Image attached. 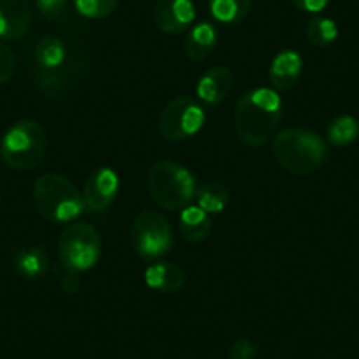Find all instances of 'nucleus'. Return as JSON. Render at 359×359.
Returning a JSON list of instances; mask_svg holds the SVG:
<instances>
[{
	"label": "nucleus",
	"mask_w": 359,
	"mask_h": 359,
	"mask_svg": "<svg viewBox=\"0 0 359 359\" xmlns=\"http://www.w3.org/2000/svg\"><path fill=\"white\" fill-rule=\"evenodd\" d=\"M292 4L299 9V11L305 13H320L327 4H330V0H292Z\"/></svg>",
	"instance_id": "obj_27"
},
{
	"label": "nucleus",
	"mask_w": 359,
	"mask_h": 359,
	"mask_svg": "<svg viewBox=\"0 0 359 359\" xmlns=\"http://www.w3.org/2000/svg\"><path fill=\"white\" fill-rule=\"evenodd\" d=\"M48 136L37 120H20L6 130L0 141V155L6 164L18 171H29L46 155Z\"/></svg>",
	"instance_id": "obj_6"
},
{
	"label": "nucleus",
	"mask_w": 359,
	"mask_h": 359,
	"mask_svg": "<svg viewBox=\"0 0 359 359\" xmlns=\"http://www.w3.org/2000/svg\"><path fill=\"white\" fill-rule=\"evenodd\" d=\"M208 8L217 22L224 25H234L247 18L252 0H208Z\"/></svg>",
	"instance_id": "obj_19"
},
{
	"label": "nucleus",
	"mask_w": 359,
	"mask_h": 359,
	"mask_svg": "<svg viewBox=\"0 0 359 359\" xmlns=\"http://www.w3.org/2000/svg\"><path fill=\"white\" fill-rule=\"evenodd\" d=\"M206 113L198 101L187 95L172 99L158 116V134L165 141L178 143L198 134L205 126Z\"/></svg>",
	"instance_id": "obj_9"
},
{
	"label": "nucleus",
	"mask_w": 359,
	"mask_h": 359,
	"mask_svg": "<svg viewBox=\"0 0 359 359\" xmlns=\"http://www.w3.org/2000/svg\"><path fill=\"white\" fill-rule=\"evenodd\" d=\"M303 72V58L298 51L284 50L275 55L269 65V81L275 90H289L298 83Z\"/></svg>",
	"instance_id": "obj_14"
},
{
	"label": "nucleus",
	"mask_w": 359,
	"mask_h": 359,
	"mask_svg": "<svg viewBox=\"0 0 359 359\" xmlns=\"http://www.w3.org/2000/svg\"><path fill=\"white\" fill-rule=\"evenodd\" d=\"M273 155L292 175H310L326 162L327 147L313 130L284 129L275 136Z\"/></svg>",
	"instance_id": "obj_3"
},
{
	"label": "nucleus",
	"mask_w": 359,
	"mask_h": 359,
	"mask_svg": "<svg viewBox=\"0 0 359 359\" xmlns=\"http://www.w3.org/2000/svg\"><path fill=\"white\" fill-rule=\"evenodd\" d=\"M282 120V99L275 88H254L241 95L234 109V129L248 147H261Z\"/></svg>",
	"instance_id": "obj_2"
},
{
	"label": "nucleus",
	"mask_w": 359,
	"mask_h": 359,
	"mask_svg": "<svg viewBox=\"0 0 359 359\" xmlns=\"http://www.w3.org/2000/svg\"><path fill=\"white\" fill-rule=\"evenodd\" d=\"M196 20L192 0H157L154 6V22L158 30L169 36L185 32Z\"/></svg>",
	"instance_id": "obj_11"
},
{
	"label": "nucleus",
	"mask_w": 359,
	"mask_h": 359,
	"mask_svg": "<svg viewBox=\"0 0 359 359\" xmlns=\"http://www.w3.org/2000/svg\"><path fill=\"white\" fill-rule=\"evenodd\" d=\"M15 268L27 280H41L50 269V257L41 245L20 248L15 254Z\"/></svg>",
	"instance_id": "obj_17"
},
{
	"label": "nucleus",
	"mask_w": 359,
	"mask_h": 359,
	"mask_svg": "<svg viewBox=\"0 0 359 359\" xmlns=\"http://www.w3.org/2000/svg\"><path fill=\"white\" fill-rule=\"evenodd\" d=\"M36 4L44 18L55 22V20L62 18L65 15L69 0H36Z\"/></svg>",
	"instance_id": "obj_24"
},
{
	"label": "nucleus",
	"mask_w": 359,
	"mask_h": 359,
	"mask_svg": "<svg viewBox=\"0 0 359 359\" xmlns=\"http://www.w3.org/2000/svg\"><path fill=\"white\" fill-rule=\"evenodd\" d=\"M129 236L134 252L147 261L164 257L172 248L171 226L154 210H144L134 219Z\"/></svg>",
	"instance_id": "obj_8"
},
{
	"label": "nucleus",
	"mask_w": 359,
	"mask_h": 359,
	"mask_svg": "<svg viewBox=\"0 0 359 359\" xmlns=\"http://www.w3.org/2000/svg\"><path fill=\"white\" fill-rule=\"evenodd\" d=\"M16 60L13 51L6 44L0 43V83H6L15 74Z\"/></svg>",
	"instance_id": "obj_26"
},
{
	"label": "nucleus",
	"mask_w": 359,
	"mask_h": 359,
	"mask_svg": "<svg viewBox=\"0 0 359 359\" xmlns=\"http://www.w3.org/2000/svg\"><path fill=\"white\" fill-rule=\"evenodd\" d=\"M196 203L206 213H220L229 203V192L219 182H205L196 189Z\"/></svg>",
	"instance_id": "obj_20"
},
{
	"label": "nucleus",
	"mask_w": 359,
	"mask_h": 359,
	"mask_svg": "<svg viewBox=\"0 0 359 359\" xmlns=\"http://www.w3.org/2000/svg\"><path fill=\"white\" fill-rule=\"evenodd\" d=\"M306 37L319 48L331 46L338 39V27L333 20L324 16H313L306 25Z\"/></svg>",
	"instance_id": "obj_22"
},
{
	"label": "nucleus",
	"mask_w": 359,
	"mask_h": 359,
	"mask_svg": "<svg viewBox=\"0 0 359 359\" xmlns=\"http://www.w3.org/2000/svg\"><path fill=\"white\" fill-rule=\"evenodd\" d=\"M257 354V347L247 338H238L233 341L227 352V359H254Z\"/></svg>",
	"instance_id": "obj_25"
},
{
	"label": "nucleus",
	"mask_w": 359,
	"mask_h": 359,
	"mask_svg": "<svg viewBox=\"0 0 359 359\" xmlns=\"http://www.w3.org/2000/svg\"><path fill=\"white\" fill-rule=\"evenodd\" d=\"M118 0H74L76 11L88 20H101L115 13Z\"/></svg>",
	"instance_id": "obj_23"
},
{
	"label": "nucleus",
	"mask_w": 359,
	"mask_h": 359,
	"mask_svg": "<svg viewBox=\"0 0 359 359\" xmlns=\"http://www.w3.org/2000/svg\"><path fill=\"white\" fill-rule=\"evenodd\" d=\"M233 88V72L227 67H213L201 76L196 94L205 104L217 106L231 94Z\"/></svg>",
	"instance_id": "obj_13"
},
{
	"label": "nucleus",
	"mask_w": 359,
	"mask_h": 359,
	"mask_svg": "<svg viewBox=\"0 0 359 359\" xmlns=\"http://www.w3.org/2000/svg\"><path fill=\"white\" fill-rule=\"evenodd\" d=\"M36 85L43 94L60 97L78 85L92 69V60H86L81 50H71L64 39L44 36L36 44Z\"/></svg>",
	"instance_id": "obj_1"
},
{
	"label": "nucleus",
	"mask_w": 359,
	"mask_h": 359,
	"mask_svg": "<svg viewBox=\"0 0 359 359\" xmlns=\"http://www.w3.org/2000/svg\"><path fill=\"white\" fill-rule=\"evenodd\" d=\"M180 234L189 243H201L212 233V220L210 213L199 208L198 205H189L180 213Z\"/></svg>",
	"instance_id": "obj_16"
},
{
	"label": "nucleus",
	"mask_w": 359,
	"mask_h": 359,
	"mask_svg": "<svg viewBox=\"0 0 359 359\" xmlns=\"http://www.w3.org/2000/svg\"><path fill=\"white\" fill-rule=\"evenodd\" d=\"M58 257L71 273H85L101 257V236L90 224L74 222L67 226L58 240Z\"/></svg>",
	"instance_id": "obj_7"
},
{
	"label": "nucleus",
	"mask_w": 359,
	"mask_h": 359,
	"mask_svg": "<svg viewBox=\"0 0 359 359\" xmlns=\"http://www.w3.org/2000/svg\"><path fill=\"white\" fill-rule=\"evenodd\" d=\"M32 23L29 0H0V39L23 37Z\"/></svg>",
	"instance_id": "obj_12"
},
{
	"label": "nucleus",
	"mask_w": 359,
	"mask_h": 359,
	"mask_svg": "<svg viewBox=\"0 0 359 359\" xmlns=\"http://www.w3.org/2000/svg\"><path fill=\"white\" fill-rule=\"evenodd\" d=\"M326 137L333 147H348L359 137V122L351 115H340L327 126Z\"/></svg>",
	"instance_id": "obj_21"
},
{
	"label": "nucleus",
	"mask_w": 359,
	"mask_h": 359,
	"mask_svg": "<svg viewBox=\"0 0 359 359\" xmlns=\"http://www.w3.org/2000/svg\"><path fill=\"white\" fill-rule=\"evenodd\" d=\"M120 189L118 175L111 168L95 169L86 180L83 201L90 213H102L113 205Z\"/></svg>",
	"instance_id": "obj_10"
},
{
	"label": "nucleus",
	"mask_w": 359,
	"mask_h": 359,
	"mask_svg": "<svg viewBox=\"0 0 359 359\" xmlns=\"http://www.w3.org/2000/svg\"><path fill=\"white\" fill-rule=\"evenodd\" d=\"M144 284L154 291L171 294L184 287L185 273L175 262H155L144 271Z\"/></svg>",
	"instance_id": "obj_15"
},
{
	"label": "nucleus",
	"mask_w": 359,
	"mask_h": 359,
	"mask_svg": "<svg viewBox=\"0 0 359 359\" xmlns=\"http://www.w3.org/2000/svg\"><path fill=\"white\" fill-rule=\"evenodd\" d=\"M196 178L185 165L158 161L148 171V191L161 208L184 210L196 198Z\"/></svg>",
	"instance_id": "obj_5"
},
{
	"label": "nucleus",
	"mask_w": 359,
	"mask_h": 359,
	"mask_svg": "<svg viewBox=\"0 0 359 359\" xmlns=\"http://www.w3.org/2000/svg\"><path fill=\"white\" fill-rule=\"evenodd\" d=\"M78 275L79 273H71V271H69V273L62 278L60 285H62V289L67 292V294H76V292L81 289V280H79Z\"/></svg>",
	"instance_id": "obj_28"
},
{
	"label": "nucleus",
	"mask_w": 359,
	"mask_h": 359,
	"mask_svg": "<svg viewBox=\"0 0 359 359\" xmlns=\"http://www.w3.org/2000/svg\"><path fill=\"white\" fill-rule=\"evenodd\" d=\"M219 41L217 29L208 22H201L194 25V29L189 32L187 39L184 43L185 55L191 60H205L213 53Z\"/></svg>",
	"instance_id": "obj_18"
},
{
	"label": "nucleus",
	"mask_w": 359,
	"mask_h": 359,
	"mask_svg": "<svg viewBox=\"0 0 359 359\" xmlns=\"http://www.w3.org/2000/svg\"><path fill=\"white\" fill-rule=\"evenodd\" d=\"M34 203L39 215L53 224L74 222L86 210L78 187L55 172H46L37 178L34 185Z\"/></svg>",
	"instance_id": "obj_4"
}]
</instances>
